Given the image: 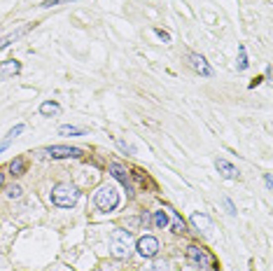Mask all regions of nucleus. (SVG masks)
Returning <instances> with one entry per match:
<instances>
[{"mask_svg":"<svg viewBox=\"0 0 273 271\" xmlns=\"http://www.w3.org/2000/svg\"><path fill=\"white\" fill-rule=\"evenodd\" d=\"M80 199V189L70 185V182H58L56 187L51 189V201L58 206V208H73Z\"/></svg>","mask_w":273,"mask_h":271,"instance_id":"f257e3e1","label":"nucleus"},{"mask_svg":"<svg viewBox=\"0 0 273 271\" xmlns=\"http://www.w3.org/2000/svg\"><path fill=\"white\" fill-rule=\"evenodd\" d=\"M93 204L98 211L103 213H110V211H115L117 206H119V192H117L115 185H103L98 187V192L93 194Z\"/></svg>","mask_w":273,"mask_h":271,"instance_id":"f03ea898","label":"nucleus"},{"mask_svg":"<svg viewBox=\"0 0 273 271\" xmlns=\"http://www.w3.org/2000/svg\"><path fill=\"white\" fill-rule=\"evenodd\" d=\"M110 255L117 260H124L131 255V234L126 229H115L110 234Z\"/></svg>","mask_w":273,"mask_h":271,"instance_id":"7ed1b4c3","label":"nucleus"},{"mask_svg":"<svg viewBox=\"0 0 273 271\" xmlns=\"http://www.w3.org/2000/svg\"><path fill=\"white\" fill-rule=\"evenodd\" d=\"M187 260L194 267H210V269H220V264L215 262V257L201 246H187Z\"/></svg>","mask_w":273,"mask_h":271,"instance_id":"20e7f679","label":"nucleus"},{"mask_svg":"<svg viewBox=\"0 0 273 271\" xmlns=\"http://www.w3.org/2000/svg\"><path fill=\"white\" fill-rule=\"evenodd\" d=\"M45 155L51 159H80L84 152L80 148H70V145H49V148H45Z\"/></svg>","mask_w":273,"mask_h":271,"instance_id":"39448f33","label":"nucleus"},{"mask_svg":"<svg viewBox=\"0 0 273 271\" xmlns=\"http://www.w3.org/2000/svg\"><path fill=\"white\" fill-rule=\"evenodd\" d=\"M136 248H138V255L140 257H154V255L159 253V241L154 236H149V234H145L142 238H138V243H136Z\"/></svg>","mask_w":273,"mask_h":271,"instance_id":"423d86ee","label":"nucleus"},{"mask_svg":"<svg viewBox=\"0 0 273 271\" xmlns=\"http://www.w3.org/2000/svg\"><path fill=\"white\" fill-rule=\"evenodd\" d=\"M110 173H112V178H117V180L126 187V194H133L131 175H129V171H126L124 166H122V164H110Z\"/></svg>","mask_w":273,"mask_h":271,"instance_id":"0eeeda50","label":"nucleus"},{"mask_svg":"<svg viewBox=\"0 0 273 271\" xmlns=\"http://www.w3.org/2000/svg\"><path fill=\"white\" fill-rule=\"evenodd\" d=\"M189 63H191V68L199 75H203V77H210V75H213V68L208 66V61L201 56V54H189Z\"/></svg>","mask_w":273,"mask_h":271,"instance_id":"6e6552de","label":"nucleus"},{"mask_svg":"<svg viewBox=\"0 0 273 271\" xmlns=\"http://www.w3.org/2000/svg\"><path fill=\"white\" fill-rule=\"evenodd\" d=\"M19 73H21V63H19L17 58H7V61L0 63V77H2V80L14 77V75H19Z\"/></svg>","mask_w":273,"mask_h":271,"instance_id":"1a4fd4ad","label":"nucleus"},{"mask_svg":"<svg viewBox=\"0 0 273 271\" xmlns=\"http://www.w3.org/2000/svg\"><path fill=\"white\" fill-rule=\"evenodd\" d=\"M33 26H35V24L21 26V28H17V31H14V33L5 35V38H2V40H0V52L5 50V47H9V45H12V42H14V40H19V38H24V35L28 33V31H33Z\"/></svg>","mask_w":273,"mask_h":271,"instance_id":"9d476101","label":"nucleus"},{"mask_svg":"<svg viewBox=\"0 0 273 271\" xmlns=\"http://www.w3.org/2000/svg\"><path fill=\"white\" fill-rule=\"evenodd\" d=\"M215 168L222 173L224 178H229V180H236V178H238V168H236L231 162H227V159H217Z\"/></svg>","mask_w":273,"mask_h":271,"instance_id":"9b49d317","label":"nucleus"},{"mask_svg":"<svg viewBox=\"0 0 273 271\" xmlns=\"http://www.w3.org/2000/svg\"><path fill=\"white\" fill-rule=\"evenodd\" d=\"M166 213H168V217H171V224H173V231L175 234H184L187 231V227H184V222H182V217L175 211H171V208H166Z\"/></svg>","mask_w":273,"mask_h":271,"instance_id":"f8f14e48","label":"nucleus"},{"mask_svg":"<svg viewBox=\"0 0 273 271\" xmlns=\"http://www.w3.org/2000/svg\"><path fill=\"white\" fill-rule=\"evenodd\" d=\"M58 112H61V106L54 103V101H45L40 106V115H45V117H54V115H58Z\"/></svg>","mask_w":273,"mask_h":271,"instance_id":"ddd939ff","label":"nucleus"},{"mask_svg":"<svg viewBox=\"0 0 273 271\" xmlns=\"http://www.w3.org/2000/svg\"><path fill=\"white\" fill-rule=\"evenodd\" d=\"M9 171H12V175H24V173H26V159H24V157H17V159H12V164H9Z\"/></svg>","mask_w":273,"mask_h":271,"instance_id":"4468645a","label":"nucleus"},{"mask_svg":"<svg viewBox=\"0 0 273 271\" xmlns=\"http://www.w3.org/2000/svg\"><path fill=\"white\" fill-rule=\"evenodd\" d=\"M191 224H194V227H196V229H208V227H210V217H208V215H199V213H194L191 215Z\"/></svg>","mask_w":273,"mask_h":271,"instance_id":"2eb2a0df","label":"nucleus"},{"mask_svg":"<svg viewBox=\"0 0 273 271\" xmlns=\"http://www.w3.org/2000/svg\"><path fill=\"white\" fill-rule=\"evenodd\" d=\"M152 222H154V227H159V229H166L168 227V213L166 211H157V213L152 215Z\"/></svg>","mask_w":273,"mask_h":271,"instance_id":"dca6fc26","label":"nucleus"},{"mask_svg":"<svg viewBox=\"0 0 273 271\" xmlns=\"http://www.w3.org/2000/svg\"><path fill=\"white\" fill-rule=\"evenodd\" d=\"M58 133L61 136H84V129H80V126H70V124H63L61 129H58Z\"/></svg>","mask_w":273,"mask_h":271,"instance_id":"f3484780","label":"nucleus"},{"mask_svg":"<svg viewBox=\"0 0 273 271\" xmlns=\"http://www.w3.org/2000/svg\"><path fill=\"white\" fill-rule=\"evenodd\" d=\"M248 68V54H245V47L240 45V50H238V70H245Z\"/></svg>","mask_w":273,"mask_h":271,"instance_id":"a211bd4d","label":"nucleus"},{"mask_svg":"<svg viewBox=\"0 0 273 271\" xmlns=\"http://www.w3.org/2000/svg\"><path fill=\"white\" fill-rule=\"evenodd\" d=\"M21 131H24V124H17L14 129H9V133H7V136H9V138H12V140H14V138H17V136H19V133H21Z\"/></svg>","mask_w":273,"mask_h":271,"instance_id":"6ab92c4d","label":"nucleus"},{"mask_svg":"<svg viewBox=\"0 0 273 271\" xmlns=\"http://www.w3.org/2000/svg\"><path fill=\"white\" fill-rule=\"evenodd\" d=\"M152 271H171V267H168V262H154Z\"/></svg>","mask_w":273,"mask_h":271,"instance_id":"aec40b11","label":"nucleus"},{"mask_svg":"<svg viewBox=\"0 0 273 271\" xmlns=\"http://www.w3.org/2000/svg\"><path fill=\"white\" fill-rule=\"evenodd\" d=\"M140 224H142V227H149V224H152V215H149V213H142L140 215Z\"/></svg>","mask_w":273,"mask_h":271,"instance_id":"412c9836","label":"nucleus"},{"mask_svg":"<svg viewBox=\"0 0 273 271\" xmlns=\"http://www.w3.org/2000/svg\"><path fill=\"white\" fill-rule=\"evenodd\" d=\"M7 194H9V199H17V197H21V187H17V185H14V187L9 189Z\"/></svg>","mask_w":273,"mask_h":271,"instance_id":"4be33fe9","label":"nucleus"},{"mask_svg":"<svg viewBox=\"0 0 273 271\" xmlns=\"http://www.w3.org/2000/svg\"><path fill=\"white\" fill-rule=\"evenodd\" d=\"M154 33H157V35H159V38H161V40H164V42H171V35L166 33V31H159V28H157Z\"/></svg>","mask_w":273,"mask_h":271,"instance_id":"5701e85b","label":"nucleus"},{"mask_svg":"<svg viewBox=\"0 0 273 271\" xmlns=\"http://www.w3.org/2000/svg\"><path fill=\"white\" fill-rule=\"evenodd\" d=\"M58 2H68V0H45L42 7H51V5H58Z\"/></svg>","mask_w":273,"mask_h":271,"instance_id":"b1692460","label":"nucleus"},{"mask_svg":"<svg viewBox=\"0 0 273 271\" xmlns=\"http://www.w3.org/2000/svg\"><path fill=\"white\" fill-rule=\"evenodd\" d=\"M117 145H119V148L124 150V152H129V155H133V148H131V145H126V143H122V140H117Z\"/></svg>","mask_w":273,"mask_h":271,"instance_id":"393cba45","label":"nucleus"},{"mask_svg":"<svg viewBox=\"0 0 273 271\" xmlns=\"http://www.w3.org/2000/svg\"><path fill=\"white\" fill-rule=\"evenodd\" d=\"M227 208H229V213H236V208H233V204H231V201H229V199H227Z\"/></svg>","mask_w":273,"mask_h":271,"instance_id":"a878e982","label":"nucleus"},{"mask_svg":"<svg viewBox=\"0 0 273 271\" xmlns=\"http://www.w3.org/2000/svg\"><path fill=\"white\" fill-rule=\"evenodd\" d=\"M2 182H5V178H2V173H0V187H2Z\"/></svg>","mask_w":273,"mask_h":271,"instance_id":"bb28decb","label":"nucleus"}]
</instances>
